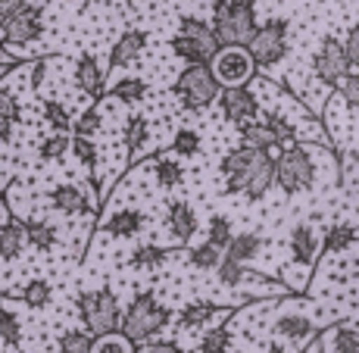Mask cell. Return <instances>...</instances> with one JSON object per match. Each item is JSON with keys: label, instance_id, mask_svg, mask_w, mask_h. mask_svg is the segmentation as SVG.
<instances>
[{"label": "cell", "instance_id": "1", "mask_svg": "<svg viewBox=\"0 0 359 353\" xmlns=\"http://www.w3.org/2000/svg\"><path fill=\"white\" fill-rule=\"evenodd\" d=\"M225 194H241L247 204H259L275 188V156L250 147H234L219 163Z\"/></svg>", "mask_w": 359, "mask_h": 353}, {"label": "cell", "instance_id": "2", "mask_svg": "<svg viewBox=\"0 0 359 353\" xmlns=\"http://www.w3.org/2000/svg\"><path fill=\"white\" fill-rule=\"evenodd\" d=\"M210 29L219 47H247L259 29L257 0H212Z\"/></svg>", "mask_w": 359, "mask_h": 353}, {"label": "cell", "instance_id": "3", "mask_svg": "<svg viewBox=\"0 0 359 353\" xmlns=\"http://www.w3.org/2000/svg\"><path fill=\"white\" fill-rule=\"evenodd\" d=\"M169 322H172V309L165 307L154 291H141V294L128 303L126 313H122L119 335L128 338L137 347V344H144V341H154Z\"/></svg>", "mask_w": 359, "mask_h": 353}, {"label": "cell", "instance_id": "4", "mask_svg": "<svg viewBox=\"0 0 359 353\" xmlns=\"http://www.w3.org/2000/svg\"><path fill=\"white\" fill-rule=\"evenodd\" d=\"M316 178H319V163H316V147L309 144H291L275 160V185L287 197L313 191Z\"/></svg>", "mask_w": 359, "mask_h": 353}, {"label": "cell", "instance_id": "5", "mask_svg": "<svg viewBox=\"0 0 359 353\" xmlns=\"http://www.w3.org/2000/svg\"><path fill=\"white\" fill-rule=\"evenodd\" d=\"M79 319L85 325V331L91 338H103V335H116L122 322V307L119 297L109 288H94V291H81L79 300Z\"/></svg>", "mask_w": 359, "mask_h": 353}, {"label": "cell", "instance_id": "6", "mask_svg": "<svg viewBox=\"0 0 359 353\" xmlns=\"http://www.w3.org/2000/svg\"><path fill=\"white\" fill-rule=\"evenodd\" d=\"M219 91H222V85L216 81L210 66L182 69L175 85H172V94L178 97L182 109H188V113H206V109L219 100Z\"/></svg>", "mask_w": 359, "mask_h": 353}, {"label": "cell", "instance_id": "7", "mask_svg": "<svg viewBox=\"0 0 359 353\" xmlns=\"http://www.w3.org/2000/svg\"><path fill=\"white\" fill-rule=\"evenodd\" d=\"M287 19H269V22H259L253 41L247 44V53H250L253 66L257 69H275L281 60L287 57Z\"/></svg>", "mask_w": 359, "mask_h": 353}, {"label": "cell", "instance_id": "8", "mask_svg": "<svg viewBox=\"0 0 359 353\" xmlns=\"http://www.w3.org/2000/svg\"><path fill=\"white\" fill-rule=\"evenodd\" d=\"M41 34H44V10L38 4H25L0 16V47H29Z\"/></svg>", "mask_w": 359, "mask_h": 353}, {"label": "cell", "instance_id": "9", "mask_svg": "<svg viewBox=\"0 0 359 353\" xmlns=\"http://www.w3.org/2000/svg\"><path fill=\"white\" fill-rule=\"evenodd\" d=\"M313 72H316V79L328 88H341L344 81L353 75V66H350L347 51H344V41L322 38L319 51L313 53Z\"/></svg>", "mask_w": 359, "mask_h": 353}, {"label": "cell", "instance_id": "10", "mask_svg": "<svg viewBox=\"0 0 359 353\" xmlns=\"http://www.w3.org/2000/svg\"><path fill=\"white\" fill-rule=\"evenodd\" d=\"M210 69L222 88H244L247 81H253V75H257V66H253L247 47H222V51L212 57Z\"/></svg>", "mask_w": 359, "mask_h": 353}, {"label": "cell", "instance_id": "11", "mask_svg": "<svg viewBox=\"0 0 359 353\" xmlns=\"http://www.w3.org/2000/svg\"><path fill=\"white\" fill-rule=\"evenodd\" d=\"M219 109L222 116L231 122V126H244V122H253L262 113L259 109V97L250 91V88H222L219 91Z\"/></svg>", "mask_w": 359, "mask_h": 353}, {"label": "cell", "instance_id": "12", "mask_svg": "<svg viewBox=\"0 0 359 353\" xmlns=\"http://www.w3.org/2000/svg\"><path fill=\"white\" fill-rule=\"evenodd\" d=\"M172 53H175L178 60H184L188 66H210L212 57H216L222 47L216 44V38L212 34H206V38H191V34H175V38L169 41Z\"/></svg>", "mask_w": 359, "mask_h": 353}, {"label": "cell", "instance_id": "13", "mask_svg": "<svg viewBox=\"0 0 359 353\" xmlns=\"http://www.w3.org/2000/svg\"><path fill=\"white\" fill-rule=\"evenodd\" d=\"M197 213L194 206L188 204V200H169V206H165V232L172 234V241L175 244H191V238L197 234Z\"/></svg>", "mask_w": 359, "mask_h": 353}, {"label": "cell", "instance_id": "14", "mask_svg": "<svg viewBox=\"0 0 359 353\" xmlns=\"http://www.w3.org/2000/svg\"><path fill=\"white\" fill-rule=\"evenodd\" d=\"M319 228L313 222H297L291 238H287V247H291V260L297 262L300 269H309L319 257Z\"/></svg>", "mask_w": 359, "mask_h": 353}, {"label": "cell", "instance_id": "15", "mask_svg": "<svg viewBox=\"0 0 359 353\" xmlns=\"http://www.w3.org/2000/svg\"><path fill=\"white\" fill-rule=\"evenodd\" d=\"M25 251V225L19 216H13L10 210L0 219V262L19 260Z\"/></svg>", "mask_w": 359, "mask_h": 353}, {"label": "cell", "instance_id": "16", "mask_svg": "<svg viewBox=\"0 0 359 353\" xmlns=\"http://www.w3.org/2000/svg\"><path fill=\"white\" fill-rule=\"evenodd\" d=\"M47 200H50V206L57 213H66V216H91L94 213V204H88V197L81 194L79 185H57V188H50V194H47Z\"/></svg>", "mask_w": 359, "mask_h": 353}, {"label": "cell", "instance_id": "17", "mask_svg": "<svg viewBox=\"0 0 359 353\" xmlns=\"http://www.w3.org/2000/svg\"><path fill=\"white\" fill-rule=\"evenodd\" d=\"M231 313H234L231 307H219V303H212V300H188L178 309V325H182L184 331L203 328V325H210L216 316H231Z\"/></svg>", "mask_w": 359, "mask_h": 353}, {"label": "cell", "instance_id": "18", "mask_svg": "<svg viewBox=\"0 0 359 353\" xmlns=\"http://www.w3.org/2000/svg\"><path fill=\"white\" fill-rule=\"evenodd\" d=\"M144 51H147V32L128 29V32L113 44V51H109V72H113V69L131 66Z\"/></svg>", "mask_w": 359, "mask_h": 353}, {"label": "cell", "instance_id": "19", "mask_svg": "<svg viewBox=\"0 0 359 353\" xmlns=\"http://www.w3.org/2000/svg\"><path fill=\"white\" fill-rule=\"evenodd\" d=\"M144 225H147V213L137 210V206H126V210L113 213L100 228L109 238H135V234L144 232Z\"/></svg>", "mask_w": 359, "mask_h": 353}, {"label": "cell", "instance_id": "20", "mask_svg": "<svg viewBox=\"0 0 359 353\" xmlns=\"http://www.w3.org/2000/svg\"><path fill=\"white\" fill-rule=\"evenodd\" d=\"M103 81H107V75H103V69L97 66V60H94L91 53L79 57V63H75V85H79V91L94 97V103H97L103 97Z\"/></svg>", "mask_w": 359, "mask_h": 353}, {"label": "cell", "instance_id": "21", "mask_svg": "<svg viewBox=\"0 0 359 353\" xmlns=\"http://www.w3.org/2000/svg\"><path fill=\"white\" fill-rule=\"evenodd\" d=\"M272 328L278 338H287V341H294V344H306L316 338V325L300 313H281L278 319L272 322Z\"/></svg>", "mask_w": 359, "mask_h": 353}, {"label": "cell", "instance_id": "22", "mask_svg": "<svg viewBox=\"0 0 359 353\" xmlns=\"http://www.w3.org/2000/svg\"><path fill=\"white\" fill-rule=\"evenodd\" d=\"M262 234L259 232H241V234H231V241H229V247H225V260H234V262H241L244 266L247 260H253V257H259L262 253Z\"/></svg>", "mask_w": 359, "mask_h": 353}, {"label": "cell", "instance_id": "23", "mask_svg": "<svg viewBox=\"0 0 359 353\" xmlns=\"http://www.w3.org/2000/svg\"><path fill=\"white\" fill-rule=\"evenodd\" d=\"M356 238H359L356 225H350V222H334V225H331L328 232H325V238H322L319 253H325V257L344 253V251H350V247L356 244Z\"/></svg>", "mask_w": 359, "mask_h": 353}, {"label": "cell", "instance_id": "24", "mask_svg": "<svg viewBox=\"0 0 359 353\" xmlns=\"http://www.w3.org/2000/svg\"><path fill=\"white\" fill-rule=\"evenodd\" d=\"M238 135H241V147H250V150H262V154H269L272 147H278L281 150V144H278V138L272 135L262 122H244V126H238Z\"/></svg>", "mask_w": 359, "mask_h": 353}, {"label": "cell", "instance_id": "25", "mask_svg": "<svg viewBox=\"0 0 359 353\" xmlns=\"http://www.w3.org/2000/svg\"><path fill=\"white\" fill-rule=\"evenodd\" d=\"M25 241L41 253H50L57 247L60 234H57V225L53 222H44V219H25Z\"/></svg>", "mask_w": 359, "mask_h": 353}, {"label": "cell", "instance_id": "26", "mask_svg": "<svg viewBox=\"0 0 359 353\" xmlns=\"http://www.w3.org/2000/svg\"><path fill=\"white\" fill-rule=\"evenodd\" d=\"M72 156L79 160L81 166L88 169V178H91V188L94 191H100V178H97V160H100V150H97V144L91 141V138H75L72 135Z\"/></svg>", "mask_w": 359, "mask_h": 353}, {"label": "cell", "instance_id": "27", "mask_svg": "<svg viewBox=\"0 0 359 353\" xmlns=\"http://www.w3.org/2000/svg\"><path fill=\"white\" fill-rule=\"evenodd\" d=\"M4 297H19L29 309H44L53 303V285L47 279H32L25 288H19L16 294H4Z\"/></svg>", "mask_w": 359, "mask_h": 353}, {"label": "cell", "instance_id": "28", "mask_svg": "<svg viewBox=\"0 0 359 353\" xmlns=\"http://www.w3.org/2000/svg\"><path fill=\"white\" fill-rule=\"evenodd\" d=\"M325 353H359V328L350 322H341L325 335Z\"/></svg>", "mask_w": 359, "mask_h": 353}, {"label": "cell", "instance_id": "29", "mask_svg": "<svg viewBox=\"0 0 359 353\" xmlns=\"http://www.w3.org/2000/svg\"><path fill=\"white\" fill-rule=\"evenodd\" d=\"M172 247H156V244H144V247H137V251H131V257H128V266L131 269H160L163 262H169L172 260Z\"/></svg>", "mask_w": 359, "mask_h": 353}, {"label": "cell", "instance_id": "30", "mask_svg": "<svg viewBox=\"0 0 359 353\" xmlns=\"http://www.w3.org/2000/svg\"><path fill=\"white\" fill-rule=\"evenodd\" d=\"M19 116H22L19 100L10 91H4V88H0V144H6L13 138V128L19 126Z\"/></svg>", "mask_w": 359, "mask_h": 353}, {"label": "cell", "instance_id": "31", "mask_svg": "<svg viewBox=\"0 0 359 353\" xmlns=\"http://www.w3.org/2000/svg\"><path fill=\"white\" fill-rule=\"evenodd\" d=\"M109 97L119 103H141L144 97H147V81L137 79V75H126V79H119L113 88H109Z\"/></svg>", "mask_w": 359, "mask_h": 353}, {"label": "cell", "instance_id": "32", "mask_svg": "<svg viewBox=\"0 0 359 353\" xmlns=\"http://www.w3.org/2000/svg\"><path fill=\"white\" fill-rule=\"evenodd\" d=\"M259 116H262L259 122H262V126H266L269 131H272L275 138H278L281 147H285V144H291L294 138H297V126H294L291 119H287L285 113H278V109H262Z\"/></svg>", "mask_w": 359, "mask_h": 353}, {"label": "cell", "instance_id": "33", "mask_svg": "<svg viewBox=\"0 0 359 353\" xmlns=\"http://www.w3.org/2000/svg\"><path fill=\"white\" fill-rule=\"evenodd\" d=\"M194 353H231V328L229 325H212L210 331H203Z\"/></svg>", "mask_w": 359, "mask_h": 353}, {"label": "cell", "instance_id": "34", "mask_svg": "<svg viewBox=\"0 0 359 353\" xmlns=\"http://www.w3.org/2000/svg\"><path fill=\"white\" fill-rule=\"evenodd\" d=\"M0 341L10 350L22 347V322L10 307H4V300H0Z\"/></svg>", "mask_w": 359, "mask_h": 353}, {"label": "cell", "instance_id": "35", "mask_svg": "<svg viewBox=\"0 0 359 353\" xmlns=\"http://www.w3.org/2000/svg\"><path fill=\"white\" fill-rule=\"evenodd\" d=\"M225 253L219 251V247H212L210 241H203V244H194L188 247V262L191 269H200V272H210V269H219V262H222Z\"/></svg>", "mask_w": 359, "mask_h": 353}, {"label": "cell", "instance_id": "36", "mask_svg": "<svg viewBox=\"0 0 359 353\" xmlns=\"http://www.w3.org/2000/svg\"><path fill=\"white\" fill-rule=\"evenodd\" d=\"M154 178L160 188H178V185L184 182V166L178 160H169V156H156Z\"/></svg>", "mask_w": 359, "mask_h": 353}, {"label": "cell", "instance_id": "37", "mask_svg": "<svg viewBox=\"0 0 359 353\" xmlns=\"http://www.w3.org/2000/svg\"><path fill=\"white\" fill-rule=\"evenodd\" d=\"M69 147H72V135H63V131H57V135L44 138V141L38 144V160L41 163H60L69 154Z\"/></svg>", "mask_w": 359, "mask_h": 353}, {"label": "cell", "instance_id": "38", "mask_svg": "<svg viewBox=\"0 0 359 353\" xmlns=\"http://www.w3.org/2000/svg\"><path fill=\"white\" fill-rule=\"evenodd\" d=\"M147 141H150L147 116H141V113L128 116V122H126V150H128V156L137 154V150H141Z\"/></svg>", "mask_w": 359, "mask_h": 353}, {"label": "cell", "instance_id": "39", "mask_svg": "<svg viewBox=\"0 0 359 353\" xmlns=\"http://www.w3.org/2000/svg\"><path fill=\"white\" fill-rule=\"evenodd\" d=\"M169 150L175 156H197L203 150V138H200L197 128H178L175 138H172Z\"/></svg>", "mask_w": 359, "mask_h": 353}, {"label": "cell", "instance_id": "40", "mask_svg": "<svg viewBox=\"0 0 359 353\" xmlns=\"http://www.w3.org/2000/svg\"><path fill=\"white\" fill-rule=\"evenodd\" d=\"M100 128H103V116H100L97 103H91V107H88L85 113H81L79 119L72 122V135L75 138H94Z\"/></svg>", "mask_w": 359, "mask_h": 353}, {"label": "cell", "instance_id": "41", "mask_svg": "<svg viewBox=\"0 0 359 353\" xmlns=\"http://www.w3.org/2000/svg\"><path fill=\"white\" fill-rule=\"evenodd\" d=\"M231 234L234 232H231V219L229 216H210V225H206V241H210L212 247H219V251L225 253Z\"/></svg>", "mask_w": 359, "mask_h": 353}, {"label": "cell", "instance_id": "42", "mask_svg": "<svg viewBox=\"0 0 359 353\" xmlns=\"http://www.w3.org/2000/svg\"><path fill=\"white\" fill-rule=\"evenodd\" d=\"M91 344L94 338L88 331H79V328H69L57 344V353H91Z\"/></svg>", "mask_w": 359, "mask_h": 353}, {"label": "cell", "instance_id": "43", "mask_svg": "<svg viewBox=\"0 0 359 353\" xmlns=\"http://www.w3.org/2000/svg\"><path fill=\"white\" fill-rule=\"evenodd\" d=\"M216 275H219V285L222 288H241L247 281V269L241 266V262L225 260V257H222V262H219Z\"/></svg>", "mask_w": 359, "mask_h": 353}, {"label": "cell", "instance_id": "44", "mask_svg": "<svg viewBox=\"0 0 359 353\" xmlns=\"http://www.w3.org/2000/svg\"><path fill=\"white\" fill-rule=\"evenodd\" d=\"M91 353H135V344L128 338H122L119 331L116 335H103V338H94L91 344Z\"/></svg>", "mask_w": 359, "mask_h": 353}, {"label": "cell", "instance_id": "45", "mask_svg": "<svg viewBox=\"0 0 359 353\" xmlns=\"http://www.w3.org/2000/svg\"><path fill=\"white\" fill-rule=\"evenodd\" d=\"M44 119L50 122V126L57 128V131H63V135H66L69 128H72V119H69L66 107H63L60 100H53V97H47V100H44Z\"/></svg>", "mask_w": 359, "mask_h": 353}, {"label": "cell", "instance_id": "46", "mask_svg": "<svg viewBox=\"0 0 359 353\" xmlns=\"http://www.w3.org/2000/svg\"><path fill=\"white\" fill-rule=\"evenodd\" d=\"M178 34L206 38V34H212V29H210V22H203V19H197V16H178Z\"/></svg>", "mask_w": 359, "mask_h": 353}, {"label": "cell", "instance_id": "47", "mask_svg": "<svg viewBox=\"0 0 359 353\" xmlns=\"http://www.w3.org/2000/svg\"><path fill=\"white\" fill-rule=\"evenodd\" d=\"M341 97H344V103H347L353 113H359V72L350 75V79L341 85Z\"/></svg>", "mask_w": 359, "mask_h": 353}, {"label": "cell", "instance_id": "48", "mask_svg": "<svg viewBox=\"0 0 359 353\" xmlns=\"http://www.w3.org/2000/svg\"><path fill=\"white\" fill-rule=\"evenodd\" d=\"M135 353H182V350H178L175 341H163V338H154V341L137 344Z\"/></svg>", "mask_w": 359, "mask_h": 353}, {"label": "cell", "instance_id": "49", "mask_svg": "<svg viewBox=\"0 0 359 353\" xmlns=\"http://www.w3.org/2000/svg\"><path fill=\"white\" fill-rule=\"evenodd\" d=\"M344 51H347L350 66H356V69H359V25H353V29H350L347 41H344Z\"/></svg>", "mask_w": 359, "mask_h": 353}, {"label": "cell", "instance_id": "50", "mask_svg": "<svg viewBox=\"0 0 359 353\" xmlns=\"http://www.w3.org/2000/svg\"><path fill=\"white\" fill-rule=\"evenodd\" d=\"M29 0H0V16H6V13L19 10V6H25Z\"/></svg>", "mask_w": 359, "mask_h": 353}, {"label": "cell", "instance_id": "51", "mask_svg": "<svg viewBox=\"0 0 359 353\" xmlns=\"http://www.w3.org/2000/svg\"><path fill=\"white\" fill-rule=\"evenodd\" d=\"M266 353H291V347H285V344H278V341H272L266 347Z\"/></svg>", "mask_w": 359, "mask_h": 353}, {"label": "cell", "instance_id": "52", "mask_svg": "<svg viewBox=\"0 0 359 353\" xmlns=\"http://www.w3.org/2000/svg\"><path fill=\"white\" fill-rule=\"evenodd\" d=\"M72 4H94V0H72Z\"/></svg>", "mask_w": 359, "mask_h": 353}, {"label": "cell", "instance_id": "53", "mask_svg": "<svg viewBox=\"0 0 359 353\" xmlns=\"http://www.w3.org/2000/svg\"><path fill=\"white\" fill-rule=\"evenodd\" d=\"M337 4H356V0H337Z\"/></svg>", "mask_w": 359, "mask_h": 353}]
</instances>
